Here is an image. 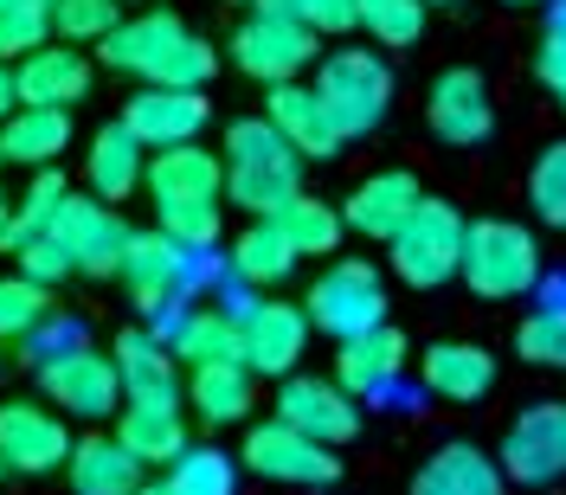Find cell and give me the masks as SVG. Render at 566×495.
I'll return each mask as SVG.
<instances>
[{
    "instance_id": "obj_49",
    "label": "cell",
    "mask_w": 566,
    "mask_h": 495,
    "mask_svg": "<svg viewBox=\"0 0 566 495\" xmlns=\"http://www.w3.org/2000/svg\"><path fill=\"white\" fill-rule=\"evenodd\" d=\"M424 7H458V0H424Z\"/></svg>"
},
{
    "instance_id": "obj_16",
    "label": "cell",
    "mask_w": 566,
    "mask_h": 495,
    "mask_svg": "<svg viewBox=\"0 0 566 495\" xmlns=\"http://www.w3.org/2000/svg\"><path fill=\"white\" fill-rule=\"evenodd\" d=\"M277 419L296 424V431H310V438H322V444H348L354 431H360V406H354V392L342 380L290 373L277 387Z\"/></svg>"
},
{
    "instance_id": "obj_2",
    "label": "cell",
    "mask_w": 566,
    "mask_h": 495,
    "mask_svg": "<svg viewBox=\"0 0 566 495\" xmlns=\"http://www.w3.org/2000/svg\"><path fill=\"white\" fill-rule=\"evenodd\" d=\"M303 193V155L277 136L271 116H239L226 129V200H239L251 219H277Z\"/></svg>"
},
{
    "instance_id": "obj_41",
    "label": "cell",
    "mask_w": 566,
    "mask_h": 495,
    "mask_svg": "<svg viewBox=\"0 0 566 495\" xmlns=\"http://www.w3.org/2000/svg\"><path fill=\"white\" fill-rule=\"evenodd\" d=\"M515 354L534 367H566V309H534L515 328Z\"/></svg>"
},
{
    "instance_id": "obj_36",
    "label": "cell",
    "mask_w": 566,
    "mask_h": 495,
    "mask_svg": "<svg viewBox=\"0 0 566 495\" xmlns=\"http://www.w3.org/2000/svg\"><path fill=\"white\" fill-rule=\"evenodd\" d=\"M52 45V0H0V65Z\"/></svg>"
},
{
    "instance_id": "obj_42",
    "label": "cell",
    "mask_w": 566,
    "mask_h": 495,
    "mask_svg": "<svg viewBox=\"0 0 566 495\" xmlns=\"http://www.w3.org/2000/svg\"><path fill=\"white\" fill-rule=\"evenodd\" d=\"M258 7H271V13H290V20H303L310 33H354V27H360L354 0H258Z\"/></svg>"
},
{
    "instance_id": "obj_13",
    "label": "cell",
    "mask_w": 566,
    "mask_h": 495,
    "mask_svg": "<svg viewBox=\"0 0 566 495\" xmlns=\"http://www.w3.org/2000/svg\"><path fill=\"white\" fill-rule=\"evenodd\" d=\"M52 239L71 251V264H77V277H123V257H129V225L116 219V207L109 200H77L71 193L65 207H59V219H52Z\"/></svg>"
},
{
    "instance_id": "obj_29",
    "label": "cell",
    "mask_w": 566,
    "mask_h": 495,
    "mask_svg": "<svg viewBox=\"0 0 566 495\" xmlns=\"http://www.w3.org/2000/svg\"><path fill=\"white\" fill-rule=\"evenodd\" d=\"M65 476H71V489L77 495H136L148 476H142V463L123 451V438L116 431H91V438H77V451H71L65 463Z\"/></svg>"
},
{
    "instance_id": "obj_14",
    "label": "cell",
    "mask_w": 566,
    "mask_h": 495,
    "mask_svg": "<svg viewBox=\"0 0 566 495\" xmlns=\"http://www.w3.org/2000/svg\"><path fill=\"white\" fill-rule=\"evenodd\" d=\"M424 123L431 136L451 141V148H476V141L495 129V104H490V84L476 65H444L431 77V97H424Z\"/></svg>"
},
{
    "instance_id": "obj_51",
    "label": "cell",
    "mask_w": 566,
    "mask_h": 495,
    "mask_svg": "<svg viewBox=\"0 0 566 495\" xmlns=\"http://www.w3.org/2000/svg\"><path fill=\"white\" fill-rule=\"evenodd\" d=\"M0 476H7V463H0Z\"/></svg>"
},
{
    "instance_id": "obj_5",
    "label": "cell",
    "mask_w": 566,
    "mask_h": 495,
    "mask_svg": "<svg viewBox=\"0 0 566 495\" xmlns=\"http://www.w3.org/2000/svg\"><path fill=\"white\" fill-rule=\"evenodd\" d=\"M463 239H470V219L451 200H419V212L399 225V239L387 245L399 283H412V289L451 283L463 271Z\"/></svg>"
},
{
    "instance_id": "obj_46",
    "label": "cell",
    "mask_w": 566,
    "mask_h": 495,
    "mask_svg": "<svg viewBox=\"0 0 566 495\" xmlns=\"http://www.w3.org/2000/svg\"><path fill=\"white\" fill-rule=\"evenodd\" d=\"M13 109H20V71H13V65H0V123H7Z\"/></svg>"
},
{
    "instance_id": "obj_45",
    "label": "cell",
    "mask_w": 566,
    "mask_h": 495,
    "mask_svg": "<svg viewBox=\"0 0 566 495\" xmlns=\"http://www.w3.org/2000/svg\"><path fill=\"white\" fill-rule=\"evenodd\" d=\"M84 335H77V322H65V316H52L45 328L33 335V348H39V360H52V354H65V348H77Z\"/></svg>"
},
{
    "instance_id": "obj_6",
    "label": "cell",
    "mask_w": 566,
    "mask_h": 495,
    "mask_svg": "<svg viewBox=\"0 0 566 495\" xmlns=\"http://www.w3.org/2000/svg\"><path fill=\"white\" fill-rule=\"evenodd\" d=\"M303 309H310V322H316L322 335L354 341V335H367V328L387 322V283H380V271H374L367 257H335V264L310 283Z\"/></svg>"
},
{
    "instance_id": "obj_33",
    "label": "cell",
    "mask_w": 566,
    "mask_h": 495,
    "mask_svg": "<svg viewBox=\"0 0 566 495\" xmlns=\"http://www.w3.org/2000/svg\"><path fill=\"white\" fill-rule=\"evenodd\" d=\"M277 225H283V239L296 245V257H328V251L342 245V232H348V219L328 207V200H316V193H296L277 212Z\"/></svg>"
},
{
    "instance_id": "obj_22",
    "label": "cell",
    "mask_w": 566,
    "mask_h": 495,
    "mask_svg": "<svg viewBox=\"0 0 566 495\" xmlns=\"http://www.w3.org/2000/svg\"><path fill=\"white\" fill-rule=\"evenodd\" d=\"M109 354H116V373H123V392L129 399H187V387H180V354L155 328H123Z\"/></svg>"
},
{
    "instance_id": "obj_48",
    "label": "cell",
    "mask_w": 566,
    "mask_h": 495,
    "mask_svg": "<svg viewBox=\"0 0 566 495\" xmlns=\"http://www.w3.org/2000/svg\"><path fill=\"white\" fill-rule=\"evenodd\" d=\"M136 495H175V483H168V476H148V483H142Z\"/></svg>"
},
{
    "instance_id": "obj_18",
    "label": "cell",
    "mask_w": 566,
    "mask_h": 495,
    "mask_svg": "<svg viewBox=\"0 0 566 495\" xmlns=\"http://www.w3.org/2000/svg\"><path fill=\"white\" fill-rule=\"evenodd\" d=\"M264 116L277 123V136L303 155V161H328L335 148H342V123H335V109L322 104L316 84H271V97H264Z\"/></svg>"
},
{
    "instance_id": "obj_7",
    "label": "cell",
    "mask_w": 566,
    "mask_h": 495,
    "mask_svg": "<svg viewBox=\"0 0 566 495\" xmlns=\"http://www.w3.org/2000/svg\"><path fill=\"white\" fill-rule=\"evenodd\" d=\"M39 387H45V406H59L65 419H116L129 406L123 392V373H116V354H97L91 341L39 360Z\"/></svg>"
},
{
    "instance_id": "obj_32",
    "label": "cell",
    "mask_w": 566,
    "mask_h": 495,
    "mask_svg": "<svg viewBox=\"0 0 566 495\" xmlns=\"http://www.w3.org/2000/svg\"><path fill=\"white\" fill-rule=\"evenodd\" d=\"M296 271V245L283 239L277 219H251L245 232L232 239V277L251 283V289H264V283H283Z\"/></svg>"
},
{
    "instance_id": "obj_25",
    "label": "cell",
    "mask_w": 566,
    "mask_h": 495,
    "mask_svg": "<svg viewBox=\"0 0 566 495\" xmlns=\"http://www.w3.org/2000/svg\"><path fill=\"white\" fill-rule=\"evenodd\" d=\"M399 367H406V335H399L392 322L367 328V335H354V341H335V380H342L354 399L387 392Z\"/></svg>"
},
{
    "instance_id": "obj_24",
    "label": "cell",
    "mask_w": 566,
    "mask_h": 495,
    "mask_svg": "<svg viewBox=\"0 0 566 495\" xmlns=\"http://www.w3.org/2000/svg\"><path fill=\"white\" fill-rule=\"evenodd\" d=\"M13 71H20V104H39V109H71L91 91V59L77 45H39Z\"/></svg>"
},
{
    "instance_id": "obj_30",
    "label": "cell",
    "mask_w": 566,
    "mask_h": 495,
    "mask_svg": "<svg viewBox=\"0 0 566 495\" xmlns=\"http://www.w3.org/2000/svg\"><path fill=\"white\" fill-rule=\"evenodd\" d=\"M71 148V109H39L20 104L0 123V161H20V168H52Z\"/></svg>"
},
{
    "instance_id": "obj_44",
    "label": "cell",
    "mask_w": 566,
    "mask_h": 495,
    "mask_svg": "<svg viewBox=\"0 0 566 495\" xmlns=\"http://www.w3.org/2000/svg\"><path fill=\"white\" fill-rule=\"evenodd\" d=\"M534 77L560 97V109H566V33H554L547 27V39H541V52H534Z\"/></svg>"
},
{
    "instance_id": "obj_27",
    "label": "cell",
    "mask_w": 566,
    "mask_h": 495,
    "mask_svg": "<svg viewBox=\"0 0 566 495\" xmlns=\"http://www.w3.org/2000/svg\"><path fill=\"white\" fill-rule=\"evenodd\" d=\"M84 180H91V193L109 200V207L129 200L142 180H148V155H142V141L123 129V116L91 136V148H84Z\"/></svg>"
},
{
    "instance_id": "obj_47",
    "label": "cell",
    "mask_w": 566,
    "mask_h": 495,
    "mask_svg": "<svg viewBox=\"0 0 566 495\" xmlns=\"http://www.w3.org/2000/svg\"><path fill=\"white\" fill-rule=\"evenodd\" d=\"M13 212H20V207H13V200L0 193V251H7V232H13Z\"/></svg>"
},
{
    "instance_id": "obj_20",
    "label": "cell",
    "mask_w": 566,
    "mask_h": 495,
    "mask_svg": "<svg viewBox=\"0 0 566 495\" xmlns=\"http://www.w3.org/2000/svg\"><path fill=\"white\" fill-rule=\"evenodd\" d=\"M148 200L155 207H175V200H226V155L212 148H155L148 161Z\"/></svg>"
},
{
    "instance_id": "obj_1",
    "label": "cell",
    "mask_w": 566,
    "mask_h": 495,
    "mask_svg": "<svg viewBox=\"0 0 566 495\" xmlns=\"http://www.w3.org/2000/svg\"><path fill=\"white\" fill-rule=\"evenodd\" d=\"M97 59L109 71H123V77H136V84H175V91H207V77L219 71V52L168 7L129 13L97 45Z\"/></svg>"
},
{
    "instance_id": "obj_38",
    "label": "cell",
    "mask_w": 566,
    "mask_h": 495,
    "mask_svg": "<svg viewBox=\"0 0 566 495\" xmlns=\"http://www.w3.org/2000/svg\"><path fill=\"white\" fill-rule=\"evenodd\" d=\"M528 200H534V219H541V225L566 232V136L547 141V148L534 155V168H528Z\"/></svg>"
},
{
    "instance_id": "obj_23",
    "label": "cell",
    "mask_w": 566,
    "mask_h": 495,
    "mask_svg": "<svg viewBox=\"0 0 566 495\" xmlns=\"http://www.w3.org/2000/svg\"><path fill=\"white\" fill-rule=\"evenodd\" d=\"M168 348L187 367H207V360H245V316L232 303H200V309H180L168 328Z\"/></svg>"
},
{
    "instance_id": "obj_31",
    "label": "cell",
    "mask_w": 566,
    "mask_h": 495,
    "mask_svg": "<svg viewBox=\"0 0 566 495\" xmlns=\"http://www.w3.org/2000/svg\"><path fill=\"white\" fill-rule=\"evenodd\" d=\"M251 373L245 360H207L187 373V406L200 412L207 424H239L251 419Z\"/></svg>"
},
{
    "instance_id": "obj_37",
    "label": "cell",
    "mask_w": 566,
    "mask_h": 495,
    "mask_svg": "<svg viewBox=\"0 0 566 495\" xmlns=\"http://www.w3.org/2000/svg\"><path fill=\"white\" fill-rule=\"evenodd\" d=\"M123 27V0H52V33L65 45H104Z\"/></svg>"
},
{
    "instance_id": "obj_4",
    "label": "cell",
    "mask_w": 566,
    "mask_h": 495,
    "mask_svg": "<svg viewBox=\"0 0 566 495\" xmlns=\"http://www.w3.org/2000/svg\"><path fill=\"white\" fill-rule=\"evenodd\" d=\"M316 91L322 104L335 109V123H342V136H374L380 123H387L392 109V71L380 52H367V45H342V52H328L316 65Z\"/></svg>"
},
{
    "instance_id": "obj_17",
    "label": "cell",
    "mask_w": 566,
    "mask_h": 495,
    "mask_svg": "<svg viewBox=\"0 0 566 495\" xmlns=\"http://www.w3.org/2000/svg\"><path fill=\"white\" fill-rule=\"evenodd\" d=\"M316 322L303 303H251L245 316V367L251 373H271V380H290L296 360L310 348Z\"/></svg>"
},
{
    "instance_id": "obj_21",
    "label": "cell",
    "mask_w": 566,
    "mask_h": 495,
    "mask_svg": "<svg viewBox=\"0 0 566 495\" xmlns=\"http://www.w3.org/2000/svg\"><path fill=\"white\" fill-rule=\"evenodd\" d=\"M116 438L142 470H168L187 451V419H180V399H129L116 412Z\"/></svg>"
},
{
    "instance_id": "obj_26",
    "label": "cell",
    "mask_w": 566,
    "mask_h": 495,
    "mask_svg": "<svg viewBox=\"0 0 566 495\" xmlns=\"http://www.w3.org/2000/svg\"><path fill=\"white\" fill-rule=\"evenodd\" d=\"M502 463L490 451H476V444H438L431 457L419 463V476H412V495H502Z\"/></svg>"
},
{
    "instance_id": "obj_40",
    "label": "cell",
    "mask_w": 566,
    "mask_h": 495,
    "mask_svg": "<svg viewBox=\"0 0 566 495\" xmlns=\"http://www.w3.org/2000/svg\"><path fill=\"white\" fill-rule=\"evenodd\" d=\"M354 13H360V27L380 39V45H419L424 33V0H354Z\"/></svg>"
},
{
    "instance_id": "obj_3",
    "label": "cell",
    "mask_w": 566,
    "mask_h": 495,
    "mask_svg": "<svg viewBox=\"0 0 566 495\" xmlns=\"http://www.w3.org/2000/svg\"><path fill=\"white\" fill-rule=\"evenodd\" d=\"M483 303H515L541 283V245L528 225L515 219H470L463 239V271H458Z\"/></svg>"
},
{
    "instance_id": "obj_11",
    "label": "cell",
    "mask_w": 566,
    "mask_h": 495,
    "mask_svg": "<svg viewBox=\"0 0 566 495\" xmlns=\"http://www.w3.org/2000/svg\"><path fill=\"white\" fill-rule=\"evenodd\" d=\"M316 52H322V33H310L290 13H271V7H258L232 33V65L245 77H258V84H296V71L310 65Z\"/></svg>"
},
{
    "instance_id": "obj_28",
    "label": "cell",
    "mask_w": 566,
    "mask_h": 495,
    "mask_svg": "<svg viewBox=\"0 0 566 495\" xmlns=\"http://www.w3.org/2000/svg\"><path fill=\"white\" fill-rule=\"evenodd\" d=\"M419 373H424V392H438L451 406H470V399H483L495 387V354L476 348V341H438V348H424Z\"/></svg>"
},
{
    "instance_id": "obj_12",
    "label": "cell",
    "mask_w": 566,
    "mask_h": 495,
    "mask_svg": "<svg viewBox=\"0 0 566 495\" xmlns=\"http://www.w3.org/2000/svg\"><path fill=\"white\" fill-rule=\"evenodd\" d=\"M77 438L65 431L59 406H39V399H7L0 406V463L13 476H52L65 470Z\"/></svg>"
},
{
    "instance_id": "obj_39",
    "label": "cell",
    "mask_w": 566,
    "mask_h": 495,
    "mask_svg": "<svg viewBox=\"0 0 566 495\" xmlns=\"http://www.w3.org/2000/svg\"><path fill=\"white\" fill-rule=\"evenodd\" d=\"M226 200H175V207H155V225L180 239L187 251H212L219 245V232H226Z\"/></svg>"
},
{
    "instance_id": "obj_10",
    "label": "cell",
    "mask_w": 566,
    "mask_h": 495,
    "mask_svg": "<svg viewBox=\"0 0 566 495\" xmlns=\"http://www.w3.org/2000/svg\"><path fill=\"white\" fill-rule=\"evenodd\" d=\"M502 476L509 483H522V489H547V483H560L566 476V399H534L522 406L509 431H502Z\"/></svg>"
},
{
    "instance_id": "obj_19",
    "label": "cell",
    "mask_w": 566,
    "mask_h": 495,
    "mask_svg": "<svg viewBox=\"0 0 566 495\" xmlns=\"http://www.w3.org/2000/svg\"><path fill=\"white\" fill-rule=\"evenodd\" d=\"M424 187L419 175H406V168H380V175H367L360 187L348 193V207H342V219H348L360 239H374V245H392L399 239V225L419 212Z\"/></svg>"
},
{
    "instance_id": "obj_9",
    "label": "cell",
    "mask_w": 566,
    "mask_h": 495,
    "mask_svg": "<svg viewBox=\"0 0 566 495\" xmlns=\"http://www.w3.org/2000/svg\"><path fill=\"white\" fill-rule=\"evenodd\" d=\"M251 476H264V483H283V489H328L335 476H342V457H335V444H322L310 431H296V424H251L245 431V451H239Z\"/></svg>"
},
{
    "instance_id": "obj_50",
    "label": "cell",
    "mask_w": 566,
    "mask_h": 495,
    "mask_svg": "<svg viewBox=\"0 0 566 495\" xmlns=\"http://www.w3.org/2000/svg\"><path fill=\"white\" fill-rule=\"evenodd\" d=\"M502 7H534V0H502Z\"/></svg>"
},
{
    "instance_id": "obj_34",
    "label": "cell",
    "mask_w": 566,
    "mask_h": 495,
    "mask_svg": "<svg viewBox=\"0 0 566 495\" xmlns=\"http://www.w3.org/2000/svg\"><path fill=\"white\" fill-rule=\"evenodd\" d=\"M168 483H175V495H239V463L219 444H187L168 463Z\"/></svg>"
},
{
    "instance_id": "obj_35",
    "label": "cell",
    "mask_w": 566,
    "mask_h": 495,
    "mask_svg": "<svg viewBox=\"0 0 566 495\" xmlns=\"http://www.w3.org/2000/svg\"><path fill=\"white\" fill-rule=\"evenodd\" d=\"M52 322V289L27 271L0 277V341H33L39 328Z\"/></svg>"
},
{
    "instance_id": "obj_8",
    "label": "cell",
    "mask_w": 566,
    "mask_h": 495,
    "mask_svg": "<svg viewBox=\"0 0 566 495\" xmlns=\"http://www.w3.org/2000/svg\"><path fill=\"white\" fill-rule=\"evenodd\" d=\"M200 277H207V257H200V251H187L180 239H168L161 225L129 239L123 283H129V296H136L142 316H175L180 296H187V289H200Z\"/></svg>"
},
{
    "instance_id": "obj_15",
    "label": "cell",
    "mask_w": 566,
    "mask_h": 495,
    "mask_svg": "<svg viewBox=\"0 0 566 495\" xmlns=\"http://www.w3.org/2000/svg\"><path fill=\"white\" fill-rule=\"evenodd\" d=\"M212 116L207 91H175V84H136V97L123 104V129L142 148H180V141H200Z\"/></svg>"
},
{
    "instance_id": "obj_43",
    "label": "cell",
    "mask_w": 566,
    "mask_h": 495,
    "mask_svg": "<svg viewBox=\"0 0 566 495\" xmlns=\"http://www.w3.org/2000/svg\"><path fill=\"white\" fill-rule=\"evenodd\" d=\"M13 257H20V271H27V277H39L45 289H59L65 277H77V264H71V251L59 245L52 232H39V239H27V245L13 251Z\"/></svg>"
}]
</instances>
